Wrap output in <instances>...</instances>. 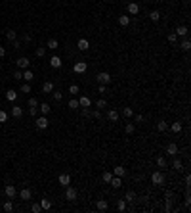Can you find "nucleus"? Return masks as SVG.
<instances>
[{
	"instance_id": "nucleus-1",
	"label": "nucleus",
	"mask_w": 191,
	"mask_h": 213,
	"mask_svg": "<svg viewBox=\"0 0 191 213\" xmlns=\"http://www.w3.org/2000/svg\"><path fill=\"white\" fill-rule=\"evenodd\" d=\"M76 198H79L76 188H73L71 184H69V186H65V200H67V202H76Z\"/></svg>"
},
{
	"instance_id": "nucleus-2",
	"label": "nucleus",
	"mask_w": 191,
	"mask_h": 213,
	"mask_svg": "<svg viewBox=\"0 0 191 213\" xmlns=\"http://www.w3.org/2000/svg\"><path fill=\"white\" fill-rule=\"evenodd\" d=\"M164 154H166V155H170V158H176V155L180 154V148H178L176 142H170V144H166Z\"/></svg>"
},
{
	"instance_id": "nucleus-3",
	"label": "nucleus",
	"mask_w": 191,
	"mask_h": 213,
	"mask_svg": "<svg viewBox=\"0 0 191 213\" xmlns=\"http://www.w3.org/2000/svg\"><path fill=\"white\" fill-rule=\"evenodd\" d=\"M151 182L155 184V186H161V184H164V173H162V171H155V173L151 175Z\"/></svg>"
},
{
	"instance_id": "nucleus-4",
	"label": "nucleus",
	"mask_w": 191,
	"mask_h": 213,
	"mask_svg": "<svg viewBox=\"0 0 191 213\" xmlns=\"http://www.w3.org/2000/svg\"><path fill=\"white\" fill-rule=\"evenodd\" d=\"M96 79H97V83H99V85H109V83H111V75H109L107 71L97 73V75H96Z\"/></svg>"
},
{
	"instance_id": "nucleus-5",
	"label": "nucleus",
	"mask_w": 191,
	"mask_h": 213,
	"mask_svg": "<svg viewBox=\"0 0 191 213\" xmlns=\"http://www.w3.org/2000/svg\"><path fill=\"white\" fill-rule=\"evenodd\" d=\"M35 125H36V129H38V131H44V129H48L50 121H48V117H46V115H42V117H38V119L35 121Z\"/></svg>"
},
{
	"instance_id": "nucleus-6",
	"label": "nucleus",
	"mask_w": 191,
	"mask_h": 213,
	"mask_svg": "<svg viewBox=\"0 0 191 213\" xmlns=\"http://www.w3.org/2000/svg\"><path fill=\"white\" fill-rule=\"evenodd\" d=\"M4 194H6L10 200H14V198H15V194H17V190H15L14 184H6V188H4Z\"/></svg>"
},
{
	"instance_id": "nucleus-7",
	"label": "nucleus",
	"mask_w": 191,
	"mask_h": 213,
	"mask_svg": "<svg viewBox=\"0 0 191 213\" xmlns=\"http://www.w3.org/2000/svg\"><path fill=\"white\" fill-rule=\"evenodd\" d=\"M15 63H17V67H19V69H29V65H31V60L23 56V58H19L17 61H15Z\"/></svg>"
},
{
	"instance_id": "nucleus-8",
	"label": "nucleus",
	"mask_w": 191,
	"mask_h": 213,
	"mask_svg": "<svg viewBox=\"0 0 191 213\" xmlns=\"http://www.w3.org/2000/svg\"><path fill=\"white\" fill-rule=\"evenodd\" d=\"M58 182L65 188V186H69V184H71V177H69L67 173H63V175H59V177H58Z\"/></svg>"
},
{
	"instance_id": "nucleus-9",
	"label": "nucleus",
	"mask_w": 191,
	"mask_h": 213,
	"mask_svg": "<svg viewBox=\"0 0 191 213\" xmlns=\"http://www.w3.org/2000/svg\"><path fill=\"white\" fill-rule=\"evenodd\" d=\"M86 67H88L86 61H76L75 67H73V71H75V73H84V71H86Z\"/></svg>"
},
{
	"instance_id": "nucleus-10",
	"label": "nucleus",
	"mask_w": 191,
	"mask_h": 213,
	"mask_svg": "<svg viewBox=\"0 0 191 213\" xmlns=\"http://www.w3.org/2000/svg\"><path fill=\"white\" fill-rule=\"evenodd\" d=\"M176 36H187V33H189V29H187V25H178L176 27Z\"/></svg>"
},
{
	"instance_id": "nucleus-11",
	"label": "nucleus",
	"mask_w": 191,
	"mask_h": 213,
	"mask_svg": "<svg viewBox=\"0 0 191 213\" xmlns=\"http://www.w3.org/2000/svg\"><path fill=\"white\" fill-rule=\"evenodd\" d=\"M140 14V6L136 2H130L128 4V15H138Z\"/></svg>"
},
{
	"instance_id": "nucleus-12",
	"label": "nucleus",
	"mask_w": 191,
	"mask_h": 213,
	"mask_svg": "<svg viewBox=\"0 0 191 213\" xmlns=\"http://www.w3.org/2000/svg\"><path fill=\"white\" fill-rule=\"evenodd\" d=\"M61 63H63V61H61L59 56H52V58H50V65L54 69H59V67H61Z\"/></svg>"
},
{
	"instance_id": "nucleus-13",
	"label": "nucleus",
	"mask_w": 191,
	"mask_h": 213,
	"mask_svg": "<svg viewBox=\"0 0 191 213\" xmlns=\"http://www.w3.org/2000/svg\"><path fill=\"white\" fill-rule=\"evenodd\" d=\"M109 184H111L113 188H120V186H123V177H117V175H113V179L109 181Z\"/></svg>"
},
{
	"instance_id": "nucleus-14",
	"label": "nucleus",
	"mask_w": 191,
	"mask_h": 213,
	"mask_svg": "<svg viewBox=\"0 0 191 213\" xmlns=\"http://www.w3.org/2000/svg\"><path fill=\"white\" fill-rule=\"evenodd\" d=\"M21 115H23V108H21V106H12V117L19 119Z\"/></svg>"
},
{
	"instance_id": "nucleus-15",
	"label": "nucleus",
	"mask_w": 191,
	"mask_h": 213,
	"mask_svg": "<svg viewBox=\"0 0 191 213\" xmlns=\"http://www.w3.org/2000/svg\"><path fill=\"white\" fill-rule=\"evenodd\" d=\"M79 106H80V108H90V106H92V100H90L88 96H80V98H79Z\"/></svg>"
},
{
	"instance_id": "nucleus-16",
	"label": "nucleus",
	"mask_w": 191,
	"mask_h": 213,
	"mask_svg": "<svg viewBox=\"0 0 191 213\" xmlns=\"http://www.w3.org/2000/svg\"><path fill=\"white\" fill-rule=\"evenodd\" d=\"M107 119L113 121V123H117L119 121V112H117V109H109L107 112Z\"/></svg>"
},
{
	"instance_id": "nucleus-17",
	"label": "nucleus",
	"mask_w": 191,
	"mask_h": 213,
	"mask_svg": "<svg viewBox=\"0 0 191 213\" xmlns=\"http://www.w3.org/2000/svg\"><path fill=\"white\" fill-rule=\"evenodd\" d=\"M40 207H42V211H50V209H52V200L42 198V202H40Z\"/></svg>"
},
{
	"instance_id": "nucleus-18",
	"label": "nucleus",
	"mask_w": 191,
	"mask_h": 213,
	"mask_svg": "<svg viewBox=\"0 0 191 213\" xmlns=\"http://www.w3.org/2000/svg\"><path fill=\"white\" fill-rule=\"evenodd\" d=\"M76 46H79V50L84 52V50H88V48H90V42H88V39H80Z\"/></svg>"
},
{
	"instance_id": "nucleus-19",
	"label": "nucleus",
	"mask_w": 191,
	"mask_h": 213,
	"mask_svg": "<svg viewBox=\"0 0 191 213\" xmlns=\"http://www.w3.org/2000/svg\"><path fill=\"white\" fill-rule=\"evenodd\" d=\"M19 198H21V200H31L32 198V192L29 190V188H23V190L19 192Z\"/></svg>"
},
{
	"instance_id": "nucleus-20",
	"label": "nucleus",
	"mask_w": 191,
	"mask_h": 213,
	"mask_svg": "<svg viewBox=\"0 0 191 213\" xmlns=\"http://www.w3.org/2000/svg\"><path fill=\"white\" fill-rule=\"evenodd\" d=\"M52 90H54V83H52V81H46V83L42 85V92L44 94H50Z\"/></svg>"
},
{
	"instance_id": "nucleus-21",
	"label": "nucleus",
	"mask_w": 191,
	"mask_h": 213,
	"mask_svg": "<svg viewBox=\"0 0 191 213\" xmlns=\"http://www.w3.org/2000/svg\"><path fill=\"white\" fill-rule=\"evenodd\" d=\"M119 25L120 27H128L130 25V15H119Z\"/></svg>"
},
{
	"instance_id": "nucleus-22",
	"label": "nucleus",
	"mask_w": 191,
	"mask_h": 213,
	"mask_svg": "<svg viewBox=\"0 0 191 213\" xmlns=\"http://www.w3.org/2000/svg\"><path fill=\"white\" fill-rule=\"evenodd\" d=\"M113 175H117V177H124V175H126V169H124L123 165H117L115 169H113Z\"/></svg>"
},
{
	"instance_id": "nucleus-23",
	"label": "nucleus",
	"mask_w": 191,
	"mask_h": 213,
	"mask_svg": "<svg viewBox=\"0 0 191 213\" xmlns=\"http://www.w3.org/2000/svg\"><path fill=\"white\" fill-rule=\"evenodd\" d=\"M38 109L42 112V115H48V113L52 112V108H50V104H46V102H42V104L38 106Z\"/></svg>"
},
{
	"instance_id": "nucleus-24",
	"label": "nucleus",
	"mask_w": 191,
	"mask_h": 213,
	"mask_svg": "<svg viewBox=\"0 0 191 213\" xmlns=\"http://www.w3.org/2000/svg\"><path fill=\"white\" fill-rule=\"evenodd\" d=\"M96 207H97V209H99V211H107V209H109V204L105 202V200H97Z\"/></svg>"
},
{
	"instance_id": "nucleus-25",
	"label": "nucleus",
	"mask_w": 191,
	"mask_h": 213,
	"mask_svg": "<svg viewBox=\"0 0 191 213\" xmlns=\"http://www.w3.org/2000/svg\"><path fill=\"white\" fill-rule=\"evenodd\" d=\"M23 79H25L27 83H29V81H32V79H35V73H32L31 69H23Z\"/></svg>"
},
{
	"instance_id": "nucleus-26",
	"label": "nucleus",
	"mask_w": 191,
	"mask_h": 213,
	"mask_svg": "<svg viewBox=\"0 0 191 213\" xmlns=\"http://www.w3.org/2000/svg\"><path fill=\"white\" fill-rule=\"evenodd\" d=\"M149 19H151V21H159L161 19V12L159 10H151L149 12Z\"/></svg>"
},
{
	"instance_id": "nucleus-27",
	"label": "nucleus",
	"mask_w": 191,
	"mask_h": 213,
	"mask_svg": "<svg viewBox=\"0 0 191 213\" xmlns=\"http://www.w3.org/2000/svg\"><path fill=\"white\" fill-rule=\"evenodd\" d=\"M6 100L8 102H15V100H17V92H15V90H8L6 92Z\"/></svg>"
},
{
	"instance_id": "nucleus-28",
	"label": "nucleus",
	"mask_w": 191,
	"mask_h": 213,
	"mask_svg": "<svg viewBox=\"0 0 191 213\" xmlns=\"http://www.w3.org/2000/svg\"><path fill=\"white\" fill-rule=\"evenodd\" d=\"M50 50H58V46H59V42H58V39H50L48 40V44H46Z\"/></svg>"
},
{
	"instance_id": "nucleus-29",
	"label": "nucleus",
	"mask_w": 191,
	"mask_h": 213,
	"mask_svg": "<svg viewBox=\"0 0 191 213\" xmlns=\"http://www.w3.org/2000/svg\"><path fill=\"white\" fill-rule=\"evenodd\" d=\"M180 48H182L184 52H189V48H191V42H189V39H184V40H182V42H180Z\"/></svg>"
},
{
	"instance_id": "nucleus-30",
	"label": "nucleus",
	"mask_w": 191,
	"mask_h": 213,
	"mask_svg": "<svg viewBox=\"0 0 191 213\" xmlns=\"http://www.w3.org/2000/svg\"><path fill=\"white\" fill-rule=\"evenodd\" d=\"M2 209L6 211V213H10V211H14V202L12 200H8V202H4V206H2Z\"/></svg>"
},
{
	"instance_id": "nucleus-31",
	"label": "nucleus",
	"mask_w": 191,
	"mask_h": 213,
	"mask_svg": "<svg viewBox=\"0 0 191 213\" xmlns=\"http://www.w3.org/2000/svg\"><path fill=\"white\" fill-rule=\"evenodd\" d=\"M6 39H8V40H12V42H14V40L17 39V33H15L14 29H8V31H6Z\"/></svg>"
},
{
	"instance_id": "nucleus-32",
	"label": "nucleus",
	"mask_w": 191,
	"mask_h": 213,
	"mask_svg": "<svg viewBox=\"0 0 191 213\" xmlns=\"http://www.w3.org/2000/svg\"><path fill=\"white\" fill-rule=\"evenodd\" d=\"M170 131H172V133H182V123L180 121L172 123V125H170Z\"/></svg>"
},
{
	"instance_id": "nucleus-33",
	"label": "nucleus",
	"mask_w": 191,
	"mask_h": 213,
	"mask_svg": "<svg viewBox=\"0 0 191 213\" xmlns=\"http://www.w3.org/2000/svg\"><path fill=\"white\" fill-rule=\"evenodd\" d=\"M124 200H126V202H134V200H136V192H134V190H128L126 194H124Z\"/></svg>"
},
{
	"instance_id": "nucleus-34",
	"label": "nucleus",
	"mask_w": 191,
	"mask_h": 213,
	"mask_svg": "<svg viewBox=\"0 0 191 213\" xmlns=\"http://www.w3.org/2000/svg\"><path fill=\"white\" fill-rule=\"evenodd\" d=\"M67 106H69V108H71V109H79V108H80V106H79V100H76V98H71Z\"/></svg>"
},
{
	"instance_id": "nucleus-35",
	"label": "nucleus",
	"mask_w": 191,
	"mask_h": 213,
	"mask_svg": "<svg viewBox=\"0 0 191 213\" xmlns=\"http://www.w3.org/2000/svg\"><path fill=\"white\" fill-rule=\"evenodd\" d=\"M166 129H168V123H164V121H159V123H157V131H159V133H164Z\"/></svg>"
},
{
	"instance_id": "nucleus-36",
	"label": "nucleus",
	"mask_w": 191,
	"mask_h": 213,
	"mask_svg": "<svg viewBox=\"0 0 191 213\" xmlns=\"http://www.w3.org/2000/svg\"><path fill=\"white\" fill-rule=\"evenodd\" d=\"M96 108H97V109H103V108H107V102H105V98H99V100L96 102Z\"/></svg>"
},
{
	"instance_id": "nucleus-37",
	"label": "nucleus",
	"mask_w": 191,
	"mask_h": 213,
	"mask_svg": "<svg viewBox=\"0 0 191 213\" xmlns=\"http://www.w3.org/2000/svg\"><path fill=\"white\" fill-rule=\"evenodd\" d=\"M111 179H113V173H109V171H105V173L101 175V181L107 182V184H109V181H111Z\"/></svg>"
},
{
	"instance_id": "nucleus-38",
	"label": "nucleus",
	"mask_w": 191,
	"mask_h": 213,
	"mask_svg": "<svg viewBox=\"0 0 191 213\" xmlns=\"http://www.w3.org/2000/svg\"><path fill=\"white\" fill-rule=\"evenodd\" d=\"M35 54H36V58H44V56H46V48H44V46L36 48V52H35Z\"/></svg>"
},
{
	"instance_id": "nucleus-39",
	"label": "nucleus",
	"mask_w": 191,
	"mask_h": 213,
	"mask_svg": "<svg viewBox=\"0 0 191 213\" xmlns=\"http://www.w3.org/2000/svg\"><path fill=\"white\" fill-rule=\"evenodd\" d=\"M124 131H126V134H134V131H136V125H134V123H128V125L124 127Z\"/></svg>"
},
{
	"instance_id": "nucleus-40",
	"label": "nucleus",
	"mask_w": 191,
	"mask_h": 213,
	"mask_svg": "<svg viewBox=\"0 0 191 213\" xmlns=\"http://www.w3.org/2000/svg\"><path fill=\"white\" fill-rule=\"evenodd\" d=\"M157 165H159L161 169H162V167H166V159H164V155H159V158H157Z\"/></svg>"
},
{
	"instance_id": "nucleus-41",
	"label": "nucleus",
	"mask_w": 191,
	"mask_h": 213,
	"mask_svg": "<svg viewBox=\"0 0 191 213\" xmlns=\"http://www.w3.org/2000/svg\"><path fill=\"white\" fill-rule=\"evenodd\" d=\"M123 115H124V117H132V115H134V109H132V108H128V106H126V108L123 109Z\"/></svg>"
},
{
	"instance_id": "nucleus-42",
	"label": "nucleus",
	"mask_w": 191,
	"mask_h": 213,
	"mask_svg": "<svg viewBox=\"0 0 191 213\" xmlns=\"http://www.w3.org/2000/svg\"><path fill=\"white\" fill-rule=\"evenodd\" d=\"M117 209H119V211H124V209H126V200H119V204H117Z\"/></svg>"
},
{
	"instance_id": "nucleus-43",
	"label": "nucleus",
	"mask_w": 191,
	"mask_h": 213,
	"mask_svg": "<svg viewBox=\"0 0 191 213\" xmlns=\"http://www.w3.org/2000/svg\"><path fill=\"white\" fill-rule=\"evenodd\" d=\"M69 92L73 94V96H75V94H79L80 92V88H79V85H71V87H69Z\"/></svg>"
},
{
	"instance_id": "nucleus-44",
	"label": "nucleus",
	"mask_w": 191,
	"mask_h": 213,
	"mask_svg": "<svg viewBox=\"0 0 191 213\" xmlns=\"http://www.w3.org/2000/svg\"><path fill=\"white\" fill-rule=\"evenodd\" d=\"M52 96H54V100H55V102H59V100L63 98V94L59 92V90H52Z\"/></svg>"
},
{
	"instance_id": "nucleus-45",
	"label": "nucleus",
	"mask_w": 191,
	"mask_h": 213,
	"mask_svg": "<svg viewBox=\"0 0 191 213\" xmlns=\"http://www.w3.org/2000/svg\"><path fill=\"white\" fill-rule=\"evenodd\" d=\"M172 167H174V169H176V171H180L182 169V167H184V165H182V161H180V159H174V163H172Z\"/></svg>"
},
{
	"instance_id": "nucleus-46",
	"label": "nucleus",
	"mask_w": 191,
	"mask_h": 213,
	"mask_svg": "<svg viewBox=\"0 0 191 213\" xmlns=\"http://www.w3.org/2000/svg\"><path fill=\"white\" fill-rule=\"evenodd\" d=\"M31 211H32V213H40V211H42L40 204H32V206H31Z\"/></svg>"
},
{
	"instance_id": "nucleus-47",
	"label": "nucleus",
	"mask_w": 191,
	"mask_h": 213,
	"mask_svg": "<svg viewBox=\"0 0 191 213\" xmlns=\"http://www.w3.org/2000/svg\"><path fill=\"white\" fill-rule=\"evenodd\" d=\"M164 198H166V204H170V202H172V198H174V194L170 190H166L164 192Z\"/></svg>"
},
{
	"instance_id": "nucleus-48",
	"label": "nucleus",
	"mask_w": 191,
	"mask_h": 213,
	"mask_svg": "<svg viewBox=\"0 0 191 213\" xmlns=\"http://www.w3.org/2000/svg\"><path fill=\"white\" fill-rule=\"evenodd\" d=\"M29 108H38V100L36 98H29Z\"/></svg>"
},
{
	"instance_id": "nucleus-49",
	"label": "nucleus",
	"mask_w": 191,
	"mask_h": 213,
	"mask_svg": "<svg viewBox=\"0 0 191 213\" xmlns=\"http://www.w3.org/2000/svg\"><path fill=\"white\" fill-rule=\"evenodd\" d=\"M8 121V113L4 109H0V123H6Z\"/></svg>"
},
{
	"instance_id": "nucleus-50",
	"label": "nucleus",
	"mask_w": 191,
	"mask_h": 213,
	"mask_svg": "<svg viewBox=\"0 0 191 213\" xmlns=\"http://www.w3.org/2000/svg\"><path fill=\"white\" fill-rule=\"evenodd\" d=\"M14 79H15V81L23 79V71H21V69H17V71H14Z\"/></svg>"
},
{
	"instance_id": "nucleus-51",
	"label": "nucleus",
	"mask_w": 191,
	"mask_h": 213,
	"mask_svg": "<svg viewBox=\"0 0 191 213\" xmlns=\"http://www.w3.org/2000/svg\"><path fill=\"white\" fill-rule=\"evenodd\" d=\"M21 92L29 94V92H31V85H29V83H25V85H23V87H21Z\"/></svg>"
},
{
	"instance_id": "nucleus-52",
	"label": "nucleus",
	"mask_w": 191,
	"mask_h": 213,
	"mask_svg": "<svg viewBox=\"0 0 191 213\" xmlns=\"http://www.w3.org/2000/svg\"><path fill=\"white\" fill-rule=\"evenodd\" d=\"M176 40H178V36H176V33H170V35H168V42H176Z\"/></svg>"
},
{
	"instance_id": "nucleus-53",
	"label": "nucleus",
	"mask_w": 191,
	"mask_h": 213,
	"mask_svg": "<svg viewBox=\"0 0 191 213\" xmlns=\"http://www.w3.org/2000/svg\"><path fill=\"white\" fill-rule=\"evenodd\" d=\"M97 92H99V94H105V92H107V85H99V87H97Z\"/></svg>"
},
{
	"instance_id": "nucleus-54",
	"label": "nucleus",
	"mask_w": 191,
	"mask_h": 213,
	"mask_svg": "<svg viewBox=\"0 0 191 213\" xmlns=\"http://www.w3.org/2000/svg\"><path fill=\"white\" fill-rule=\"evenodd\" d=\"M90 115L94 117V119H99V117H101V113H99V109H94V112H90Z\"/></svg>"
},
{
	"instance_id": "nucleus-55",
	"label": "nucleus",
	"mask_w": 191,
	"mask_h": 213,
	"mask_svg": "<svg viewBox=\"0 0 191 213\" xmlns=\"http://www.w3.org/2000/svg\"><path fill=\"white\" fill-rule=\"evenodd\" d=\"M23 40H25V42H31V40H32V36L29 35V33H25V35H23Z\"/></svg>"
},
{
	"instance_id": "nucleus-56",
	"label": "nucleus",
	"mask_w": 191,
	"mask_h": 213,
	"mask_svg": "<svg viewBox=\"0 0 191 213\" xmlns=\"http://www.w3.org/2000/svg\"><path fill=\"white\" fill-rule=\"evenodd\" d=\"M134 121H136V123H141V121H143V115H140V113H138V115H134Z\"/></svg>"
},
{
	"instance_id": "nucleus-57",
	"label": "nucleus",
	"mask_w": 191,
	"mask_h": 213,
	"mask_svg": "<svg viewBox=\"0 0 191 213\" xmlns=\"http://www.w3.org/2000/svg\"><path fill=\"white\" fill-rule=\"evenodd\" d=\"M82 115H84V117H90V109H88V108H82Z\"/></svg>"
},
{
	"instance_id": "nucleus-58",
	"label": "nucleus",
	"mask_w": 191,
	"mask_h": 213,
	"mask_svg": "<svg viewBox=\"0 0 191 213\" xmlns=\"http://www.w3.org/2000/svg\"><path fill=\"white\" fill-rule=\"evenodd\" d=\"M29 113L31 115H36V113H38V108H29Z\"/></svg>"
},
{
	"instance_id": "nucleus-59",
	"label": "nucleus",
	"mask_w": 191,
	"mask_h": 213,
	"mask_svg": "<svg viewBox=\"0 0 191 213\" xmlns=\"http://www.w3.org/2000/svg\"><path fill=\"white\" fill-rule=\"evenodd\" d=\"M4 56H6V48L0 46V58H4Z\"/></svg>"
},
{
	"instance_id": "nucleus-60",
	"label": "nucleus",
	"mask_w": 191,
	"mask_h": 213,
	"mask_svg": "<svg viewBox=\"0 0 191 213\" xmlns=\"http://www.w3.org/2000/svg\"><path fill=\"white\" fill-rule=\"evenodd\" d=\"M14 48H21V42H19V40H17V39H15V40H14Z\"/></svg>"
}]
</instances>
